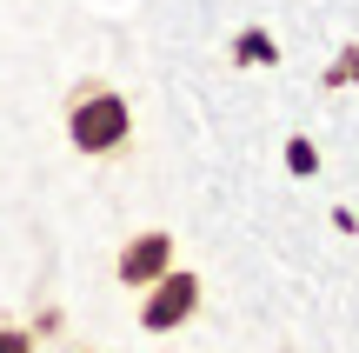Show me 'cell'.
Wrapping results in <instances>:
<instances>
[{
    "instance_id": "obj_5",
    "label": "cell",
    "mask_w": 359,
    "mask_h": 353,
    "mask_svg": "<svg viewBox=\"0 0 359 353\" xmlns=\"http://www.w3.org/2000/svg\"><path fill=\"white\" fill-rule=\"evenodd\" d=\"M286 167H293V173H313V167H320V147H313V140H286Z\"/></svg>"
},
{
    "instance_id": "obj_6",
    "label": "cell",
    "mask_w": 359,
    "mask_h": 353,
    "mask_svg": "<svg viewBox=\"0 0 359 353\" xmlns=\"http://www.w3.org/2000/svg\"><path fill=\"white\" fill-rule=\"evenodd\" d=\"M0 353H40V340H34V333H20V327H7V320H0Z\"/></svg>"
},
{
    "instance_id": "obj_4",
    "label": "cell",
    "mask_w": 359,
    "mask_h": 353,
    "mask_svg": "<svg viewBox=\"0 0 359 353\" xmlns=\"http://www.w3.org/2000/svg\"><path fill=\"white\" fill-rule=\"evenodd\" d=\"M233 60H273V40L266 34H240L233 40Z\"/></svg>"
},
{
    "instance_id": "obj_3",
    "label": "cell",
    "mask_w": 359,
    "mask_h": 353,
    "mask_svg": "<svg viewBox=\"0 0 359 353\" xmlns=\"http://www.w3.org/2000/svg\"><path fill=\"white\" fill-rule=\"evenodd\" d=\"M173 267V234H133L127 247H120V260H114V274H120V287H154L160 274Z\"/></svg>"
},
{
    "instance_id": "obj_2",
    "label": "cell",
    "mask_w": 359,
    "mask_h": 353,
    "mask_svg": "<svg viewBox=\"0 0 359 353\" xmlns=\"http://www.w3.org/2000/svg\"><path fill=\"white\" fill-rule=\"evenodd\" d=\"M193 314H200V274H187V267H167L154 287H140V327L147 333H173Z\"/></svg>"
},
{
    "instance_id": "obj_1",
    "label": "cell",
    "mask_w": 359,
    "mask_h": 353,
    "mask_svg": "<svg viewBox=\"0 0 359 353\" xmlns=\"http://www.w3.org/2000/svg\"><path fill=\"white\" fill-rule=\"evenodd\" d=\"M67 140L87 160H114L133 140V100L120 87H107V80H80L67 93Z\"/></svg>"
},
{
    "instance_id": "obj_7",
    "label": "cell",
    "mask_w": 359,
    "mask_h": 353,
    "mask_svg": "<svg viewBox=\"0 0 359 353\" xmlns=\"http://www.w3.org/2000/svg\"><path fill=\"white\" fill-rule=\"evenodd\" d=\"M339 74H353V87H359V47L346 53V67H339ZM339 74H333V80H339Z\"/></svg>"
}]
</instances>
